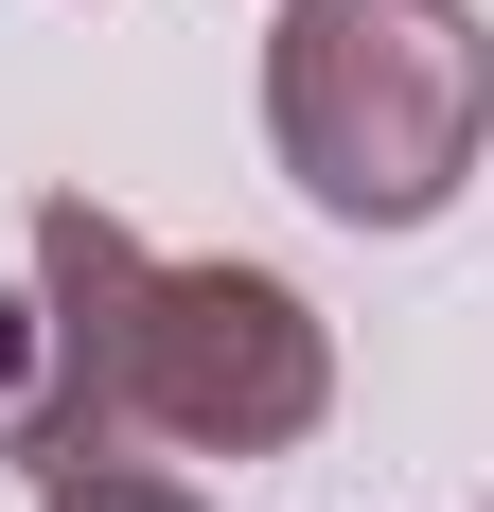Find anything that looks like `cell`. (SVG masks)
<instances>
[{"instance_id":"6da1fadb","label":"cell","mask_w":494,"mask_h":512,"mask_svg":"<svg viewBox=\"0 0 494 512\" xmlns=\"http://www.w3.org/2000/svg\"><path fill=\"white\" fill-rule=\"evenodd\" d=\"M336 424V318L283 265H177L124 212L36 195L0 301V442L18 477L71 460H300Z\"/></svg>"},{"instance_id":"7a4b0ae2","label":"cell","mask_w":494,"mask_h":512,"mask_svg":"<svg viewBox=\"0 0 494 512\" xmlns=\"http://www.w3.org/2000/svg\"><path fill=\"white\" fill-rule=\"evenodd\" d=\"M265 159L336 230H442L459 177L494 159V18L477 0H283Z\"/></svg>"},{"instance_id":"3957f363","label":"cell","mask_w":494,"mask_h":512,"mask_svg":"<svg viewBox=\"0 0 494 512\" xmlns=\"http://www.w3.org/2000/svg\"><path fill=\"white\" fill-rule=\"evenodd\" d=\"M36 512H212L177 460H71V477H36Z\"/></svg>"}]
</instances>
